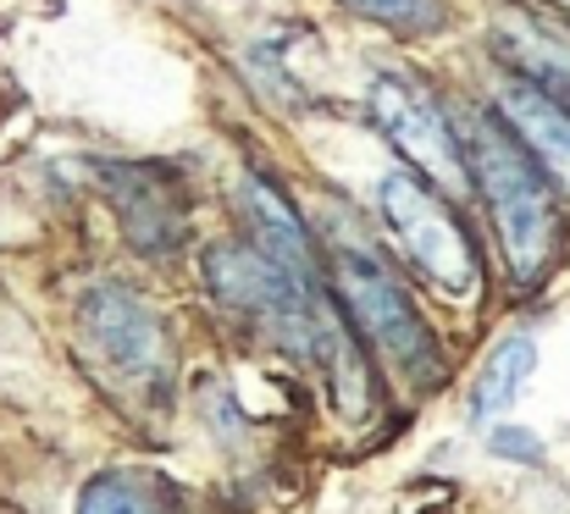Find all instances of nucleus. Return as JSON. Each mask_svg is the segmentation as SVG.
Segmentation results:
<instances>
[{
    "instance_id": "9d476101",
    "label": "nucleus",
    "mask_w": 570,
    "mask_h": 514,
    "mask_svg": "<svg viewBox=\"0 0 570 514\" xmlns=\"http://www.w3.org/2000/svg\"><path fill=\"white\" fill-rule=\"evenodd\" d=\"M238 216H244V227H249V244H255L261 255H272L277 266H288V271H299V277H311V283L327 271V255H322L316 233L305 227L299 205H294L272 177L249 171V177L238 182Z\"/></svg>"
},
{
    "instance_id": "1a4fd4ad",
    "label": "nucleus",
    "mask_w": 570,
    "mask_h": 514,
    "mask_svg": "<svg viewBox=\"0 0 570 514\" xmlns=\"http://www.w3.org/2000/svg\"><path fill=\"white\" fill-rule=\"evenodd\" d=\"M311 359H322L327 370V387H333V409L361 426L372 409H377V370L361 348L355 322L344 316L338 294H316V310H311Z\"/></svg>"
},
{
    "instance_id": "dca6fc26",
    "label": "nucleus",
    "mask_w": 570,
    "mask_h": 514,
    "mask_svg": "<svg viewBox=\"0 0 570 514\" xmlns=\"http://www.w3.org/2000/svg\"><path fill=\"white\" fill-rule=\"evenodd\" d=\"M566 11H570V0H566Z\"/></svg>"
},
{
    "instance_id": "9b49d317",
    "label": "nucleus",
    "mask_w": 570,
    "mask_h": 514,
    "mask_svg": "<svg viewBox=\"0 0 570 514\" xmlns=\"http://www.w3.org/2000/svg\"><path fill=\"white\" fill-rule=\"evenodd\" d=\"M493 61L515 78H532L543 89L570 95V28L532 17V11H510L493 22Z\"/></svg>"
},
{
    "instance_id": "0eeeda50",
    "label": "nucleus",
    "mask_w": 570,
    "mask_h": 514,
    "mask_svg": "<svg viewBox=\"0 0 570 514\" xmlns=\"http://www.w3.org/2000/svg\"><path fill=\"white\" fill-rule=\"evenodd\" d=\"M106 199L139 255H178L189 244V188L161 161H122L106 171Z\"/></svg>"
},
{
    "instance_id": "f8f14e48",
    "label": "nucleus",
    "mask_w": 570,
    "mask_h": 514,
    "mask_svg": "<svg viewBox=\"0 0 570 514\" xmlns=\"http://www.w3.org/2000/svg\"><path fill=\"white\" fill-rule=\"evenodd\" d=\"M78 514H189V504L178 498V487L156 471H100L83 493H78Z\"/></svg>"
},
{
    "instance_id": "7ed1b4c3",
    "label": "nucleus",
    "mask_w": 570,
    "mask_h": 514,
    "mask_svg": "<svg viewBox=\"0 0 570 514\" xmlns=\"http://www.w3.org/2000/svg\"><path fill=\"white\" fill-rule=\"evenodd\" d=\"M78 348L89 370L134 409L161 415L173 398V333L161 310L128 283H89L78 294Z\"/></svg>"
},
{
    "instance_id": "f257e3e1",
    "label": "nucleus",
    "mask_w": 570,
    "mask_h": 514,
    "mask_svg": "<svg viewBox=\"0 0 570 514\" xmlns=\"http://www.w3.org/2000/svg\"><path fill=\"white\" fill-rule=\"evenodd\" d=\"M454 128H460L471 194L488 210V227L499 238L510 277L521 288H538L566 249V194L521 150V139L493 117V106L454 111Z\"/></svg>"
},
{
    "instance_id": "ddd939ff",
    "label": "nucleus",
    "mask_w": 570,
    "mask_h": 514,
    "mask_svg": "<svg viewBox=\"0 0 570 514\" xmlns=\"http://www.w3.org/2000/svg\"><path fill=\"white\" fill-rule=\"evenodd\" d=\"M532 365H538V343L532 338L515 333V338L499 343V348L488 354V365L476 370V387H471V421H499V415L521 398Z\"/></svg>"
},
{
    "instance_id": "f03ea898",
    "label": "nucleus",
    "mask_w": 570,
    "mask_h": 514,
    "mask_svg": "<svg viewBox=\"0 0 570 514\" xmlns=\"http://www.w3.org/2000/svg\"><path fill=\"white\" fill-rule=\"evenodd\" d=\"M322 255L333 271V294L350 310L361 343H372V354L404 387H438L443 382V343L432 338L421 305L410 299L404 277L382 260L377 244L338 233L333 249H322Z\"/></svg>"
},
{
    "instance_id": "20e7f679",
    "label": "nucleus",
    "mask_w": 570,
    "mask_h": 514,
    "mask_svg": "<svg viewBox=\"0 0 570 514\" xmlns=\"http://www.w3.org/2000/svg\"><path fill=\"white\" fill-rule=\"evenodd\" d=\"M377 216L399 255L449 299H465L482 288V244L476 227L465 221L460 199L443 194L438 182L415 177L410 167H393L377 177Z\"/></svg>"
},
{
    "instance_id": "423d86ee",
    "label": "nucleus",
    "mask_w": 570,
    "mask_h": 514,
    "mask_svg": "<svg viewBox=\"0 0 570 514\" xmlns=\"http://www.w3.org/2000/svg\"><path fill=\"white\" fill-rule=\"evenodd\" d=\"M205 288L216 305L233 316L255 322L266 338L283 348H299L311 359V310H316V283L277 266L255 244H210L205 249Z\"/></svg>"
},
{
    "instance_id": "39448f33",
    "label": "nucleus",
    "mask_w": 570,
    "mask_h": 514,
    "mask_svg": "<svg viewBox=\"0 0 570 514\" xmlns=\"http://www.w3.org/2000/svg\"><path fill=\"white\" fill-rule=\"evenodd\" d=\"M366 106H372L377 134L393 145V156L415 171V177L438 182V188H443V194H454V199H460V194H471L454 111L438 100V89H432L426 78L387 67V72H377V78H372Z\"/></svg>"
},
{
    "instance_id": "2eb2a0df",
    "label": "nucleus",
    "mask_w": 570,
    "mask_h": 514,
    "mask_svg": "<svg viewBox=\"0 0 570 514\" xmlns=\"http://www.w3.org/2000/svg\"><path fill=\"white\" fill-rule=\"evenodd\" d=\"M493 454H504V459H527V465H532V459H543L532 432H493Z\"/></svg>"
},
{
    "instance_id": "4468645a",
    "label": "nucleus",
    "mask_w": 570,
    "mask_h": 514,
    "mask_svg": "<svg viewBox=\"0 0 570 514\" xmlns=\"http://www.w3.org/2000/svg\"><path fill=\"white\" fill-rule=\"evenodd\" d=\"M344 6L399 39H432L449 28V0H344Z\"/></svg>"
},
{
    "instance_id": "6e6552de",
    "label": "nucleus",
    "mask_w": 570,
    "mask_h": 514,
    "mask_svg": "<svg viewBox=\"0 0 570 514\" xmlns=\"http://www.w3.org/2000/svg\"><path fill=\"white\" fill-rule=\"evenodd\" d=\"M488 106H493V117L521 139V150L549 171V182H554L560 194H570V95L504 72V78H499V95H493Z\"/></svg>"
}]
</instances>
